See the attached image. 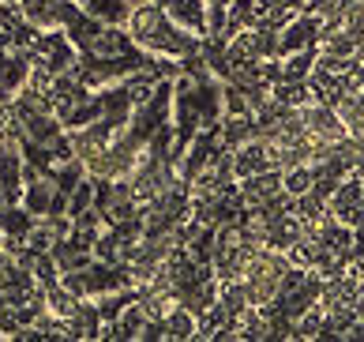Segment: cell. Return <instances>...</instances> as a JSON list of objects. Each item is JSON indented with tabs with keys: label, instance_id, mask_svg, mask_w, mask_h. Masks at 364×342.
Segmentation results:
<instances>
[{
	"label": "cell",
	"instance_id": "6da1fadb",
	"mask_svg": "<svg viewBox=\"0 0 364 342\" xmlns=\"http://www.w3.org/2000/svg\"><path fill=\"white\" fill-rule=\"evenodd\" d=\"M289 256L282 252V249H259L252 256V264L245 271V279H240V286H245V297H248V305H271V301L278 297L282 290V279H286V271H289Z\"/></svg>",
	"mask_w": 364,
	"mask_h": 342
},
{
	"label": "cell",
	"instance_id": "7a4b0ae2",
	"mask_svg": "<svg viewBox=\"0 0 364 342\" xmlns=\"http://www.w3.org/2000/svg\"><path fill=\"white\" fill-rule=\"evenodd\" d=\"M319 31V16H312V11H308V16H301L296 23H289L286 26V34L278 38V57H289V53H296V49H304V46H312V34Z\"/></svg>",
	"mask_w": 364,
	"mask_h": 342
},
{
	"label": "cell",
	"instance_id": "3957f363",
	"mask_svg": "<svg viewBox=\"0 0 364 342\" xmlns=\"http://www.w3.org/2000/svg\"><path fill=\"white\" fill-rule=\"evenodd\" d=\"M166 8L173 11V23H181L184 31H203V8L192 4V0H166Z\"/></svg>",
	"mask_w": 364,
	"mask_h": 342
},
{
	"label": "cell",
	"instance_id": "277c9868",
	"mask_svg": "<svg viewBox=\"0 0 364 342\" xmlns=\"http://www.w3.org/2000/svg\"><path fill=\"white\" fill-rule=\"evenodd\" d=\"M255 135H259V128H255V120H252L248 113H245V117H229V120H225V143L233 147V150H237V147H245L248 140H255Z\"/></svg>",
	"mask_w": 364,
	"mask_h": 342
}]
</instances>
